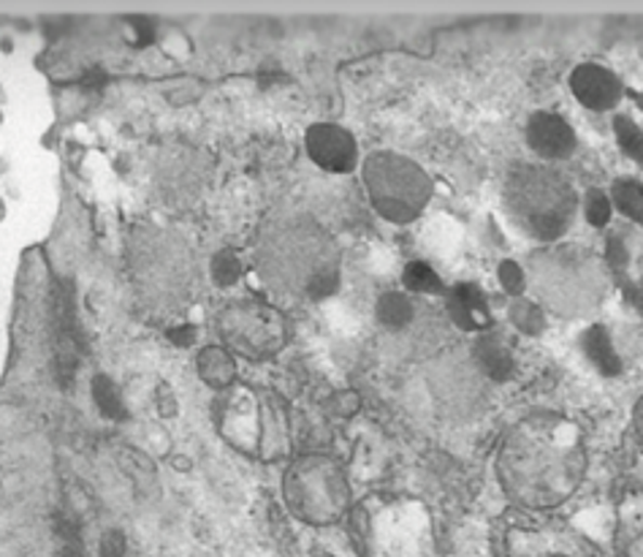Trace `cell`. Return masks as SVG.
<instances>
[{
    "label": "cell",
    "instance_id": "cell-2",
    "mask_svg": "<svg viewBox=\"0 0 643 557\" xmlns=\"http://www.w3.org/2000/svg\"><path fill=\"white\" fill-rule=\"evenodd\" d=\"M502 207L529 240L554 242L570 229L578 197L560 169L545 164H513L502 182Z\"/></svg>",
    "mask_w": 643,
    "mask_h": 557
},
{
    "label": "cell",
    "instance_id": "cell-11",
    "mask_svg": "<svg viewBox=\"0 0 643 557\" xmlns=\"http://www.w3.org/2000/svg\"><path fill=\"white\" fill-rule=\"evenodd\" d=\"M527 144L540 159L560 161L576 150V134L560 115L538 112L527 123Z\"/></svg>",
    "mask_w": 643,
    "mask_h": 557
},
{
    "label": "cell",
    "instance_id": "cell-21",
    "mask_svg": "<svg viewBox=\"0 0 643 557\" xmlns=\"http://www.w3.org/2000/svg\"><path fill=\"white\" fill-rule=\"evenodd\" d=\"M242 275V262L231 251L218 253L213 258V278L218 286H234Z\"/></svg>",
    "mask_w": 643,
    "mask_h": 557
},
{
    "label": "cell",
    "instance_id": "cell-24",
    "mask_svg": "<svg viewBox=\"0 0 643 557\" xmlns=\"http://www.w3.org/2000/svg\"><path fill=\"white\" fill-rule=\"evenodd\" d=\"M500 280L511 294H518L524 289V273L513 262H505L500 267Z\"/></svg>",
    "mask_w": 643,
    "mask_h": 557
},
{
    "label": "cell",
    "instance_id": "cell-22",
    "mask_svg": "<svg viewBox=\"0 0 643 557\" xmlns=\"http://www.w3.org/2000/svg\"><path fill=\"white\" fill-rule=\"evenodd\" d=\"M583 213H587V220L592 226H605L610 218V199L603 191H589Z\"/></svg>",
    "mask_w": 643,
    "mask_h": 557
},
{
    "label": "cell",
    "instance_id": "cell-1",
    "mask_svg": "<svg viewBox=\"0 0 643 557\" xmlns=\"http://www.w3.org/2000/svg\"><path fill=\"white\" fill-rule=\"evenodd\" d=\"M583 468L581 430L560 414H535L518 421L497 459L505 492L529 508L565 503L581 484Z\"/></svg>",
    "mask_w": 643,
    "mask_h": 557
},
{
    "label": "cell",
    "instance_id": "cell-3",
    "mask_svg": "<svg viewBox=\"0 0 643 557\" xmlns=\"http://www.w3.org/2000/svg\"><path fill=\"white\" fill-rule=\"evenodd\" d=\"M529 283L543 305L562 316H581L600 305L605 273L600 258L581 248H551L529 262Z\"/></svg>",
    "mask_w": 643,
    "mask_h": 557
},
{
    "label": "cell",
    "instance_id": "cell-20",
    "mask_svg": "<svg viewBox=\"0 0 643 557\" xmlns=\"http://www.w3.org/2000/svg\"><path fill=\"white\" fill-rule=\"evenodd\" d=\"M614 131H616V142H619V148L625 150L627 159L643 164V134H641V128H638L635 123L630 121V117H616Z\"/></svg>",
    "mask_w": 643,
    "mask_h": 557
},
{
    "label": "cell",
    "instance_id": "cell-10",
    "mask_svg": "<svg viewBox=\"0 0 643 557\" xmlns=\"http://www.w3.org/2000/svg\"><path fill=\"white\" fill-rule=\"evenodd\" d=\"M570 90L592 112H608L621 101L619 77L594 63H583L570 74Z\"/></svg>",
    "mask_w": 643,
    "mask_h": 557
},
{
    "label": "cell",
    "instance_id": "cell-12",
    "mask_svg": "<svg viewBox=\"0 0 643 557\" xmlns=\"http://www.w3.org/2000/svg\"><path fill=\"white\" fill-rule=\"evenodd\" d=\"M448 313L459 327L470 329V332H484L491 327L489 305H486L484 291L475 283L453 286L448 294Z\"/></svg>",
    "mask_w": 643,
    "mask_h": 557
},
{
    "label": "cell",
    "instance_id": "cell-6",
    "mask_svg": "<svg viewBox=\"0 0 643 557\" xmlns=\"http://www.w3.org/2000/svg\"><path fill=\"white\" fill-rule=\"evenodd\" d=\"M242 394L229 400L223 410L226 438L236 448L250 454H261L263 459H274L288 452V425L285 410L269 394H250V389H240Z\"/></svg>",
    "mask_w": 643,
    "mask_h": 557
},
{
    "label": "cell",
    "instance_id": "cell-7",
    "mask_svg": "<svg viewBox=\"0 0 643 557\" xmlns=\"http://www.w3.org/2000/svg\"><path fill=\"white\" fill-rule=\"evenodd\" d=\"M226 343L247 359H263L285 343V321L274 307L261 302H236L220 316Z\"/></svg>",
    "mask_w": 643,
    "mask_h": 557
},
{
    "label": "cell",
    "instance_id": "cell-28",
    "mask_svg": "<svg viewBox=\"0 0 643 557\" xmlns=\"http://www.w3.org/2000/svg\"><path fill=\"white\" fill-rule=\"evenodd\" d=\"M635 430H638V438L643 441V400L638 403V408H635Z\"/></svg>",
    "mask_w": 643,
    "mask_h": 557
},
{
    "label": "cell",
    "instance_id": "cell-14",
    "mask_svg": "<svg viewBox=\"0 0 643 557\" xmlns=\"http://www.w3.org/2000/svg\"><path fill=\"white\" fill-rule=\"evenodd\" d=\"M581 343H583V351H587V356L592 359V365L597 367L600 372H605V376H616V372L621 370L619 354L614 351L608 332H605L603 327L589 329V332L583 334Z\"/></svg>",
    "mask_w": 643,
    "mask_h": 557
},
{
    "label": "cell",
    "instance_id": "cell-13",
    "mask_svg": "<svg viewBox=\"0 0 643 557\" xmlns=\"http://www.w3.org/2000/svg\"><path fill=\"white\" fill-rule=\"evenodd\" d=\"M475 365L494 381H505L513 376V351L511 343L500 332H486L475 343Z\"/></svg>",
    "mask_w": 643,
    "mask_h": 557
},
{
    "label": "cell",
    "instance_id": "cell-16",
    "mask_svg": "<svg viewBox=\"0 0 643 557\" xmlns=\"http://www.w3.org/2000/svg\"><path fill=\"white\" fill-rule=\"evenodd\" d=\"M377 321L386 329H391V332L404 329L413 321V302L404 294H399V291H388L377 302Z\"/></svg>",
    "mask_w": 643,
    "mask_h": 557
},
{
    "label": "cell",
    "instance_id": "cell-4",
    "mask_svg": "<svg viewBox=\"0 0 643 557\" xmlns=\"http://www.w3.org/2000/svg\"><path fill=\"white\" fill-rule=\"evenodd\" d=\"M366 193L391 224H410L432 199V180L419 164L397 153H372L361 166Z\"/></svg>",
    "mask_w": 643,
    "mask_h": 557
},
{
    "label": "cell",
    "instance_id": "cell-19",
    "mask_svg": "<svg viewBox=\"0 0 643 557\" xmlns=\"http://www.w3.org/2000/svg\"><path fill=\"white\" fill-rule=\"evenodd\" d=\"M404 286L410 291H419V294H442L446 291V286L437 278L435 269L424 262L408 264V269H404Z\"/></svg>",
    "mask_w": 643,
    "mask_h": 557
},
{
    "label": "cell",
    "instance_id": "cell-17",
    "mask_svg": "<svg viewBox=\"0 0 643 557\" xmlns=\"http://www.w3.org/2000/svg\"><path fill=\"white\" fill-rule=\"evenodd\" d=\"M610 199H614V207L619 210L625 218L635 220V224H643V186L635 180H619L610 188Z\"/></svg>",
    "mask_w": 643,
    "mask_h": 557
},
{
    "label": "cell",
    "instance_id": "cell-18",
    "mask_svg": "<svg viewBox=\"0 0 643 557\" xmlns=\"http://www.w3.org/2000/svg\"><path fill=\"white\" fill-rule=\"evenodd\" d=\"M93 400L106 419H126V405H123L120 392L110 376L93 378Z\"/></svg>",
    "mask_w": 643,
    "mask_h": 557
},
{
    "label": "cell",
    "instance_id": "cell-23",
    "mask_svg": "<svg viewBox=\"0 0 643 557\" xmlns=\"http://www.w3.org/2000/svg\"><path fill=\"white\" fill-rule=\"evenodd\" d=\"M513 324H516V327H522V329H527V332H532V329H538L540 324V313H538V307L532 305V302H518V305H513Z\"/></svg>",
    "mask_w": 643,
    "mask_h": 557
},
{
    "label": "cell",
    "instance_id": "cell-29",
    "mask_svg": "<svg viewBox=\"0 0 643 557\" xmlns=\"http://www.w3.org/2000/svg\"><path fill=\"white\" fill-rule=\"evenodd\" d=\"M635 302H638V307H641L643 311V283L638 286V294H635Z\"/></svg>",
    "mask_w": 643,
    "mask_h": 557
},
{
    "label": "cell",
    "instance_id": "cell-9",
    "mask_svg": "<svg viewBox=\"0 0 643 557\" xmlns=\"http://www.w3.org/2000/svg\"><path fill=\"white\" fill-rule=\"evenodd\" d=\"M307 153L326 172H350L359 159L356 139L332 123H318L307 131Z\"/></svg>",
    "mask_w": 643,
    "mask_h": 557
},
{
    "label": "cell",
    "instance_id": "cell-15",
    "mask_svg": "<svg viewBox=\"0 0 643 557\" xmlns=\"http://www.w3.org/2000/svg\"><path fill=\"white\" fill-rule=\"evenodd\" d=\"M198 372H202V378L209 387L223 389L234 381V359H231L226 349L213 345V349L202 351V356H198Z\"/></svg>",
    "mask_w": 643,
    "mask_h": 557
},
{
    "label": "cell",
    "instance_id": "cell-8",
    "mask_svg": "<svg viewBox=\"0 0 643 557\" xmlns=\"http://www.w3.org/2000/svg\"><path fill=\"white\" fill-rule=\"evenodd\" d=\"M82 332L77 327L74 311V286L57 280L52 291V354H55V376L61 387H72L82 359Z\"/></svg>",
    "mask_w": 643,
    "mask_h": 557
},
{
    "label": "cell",
    "instance_id": "cell-25",
    "mask_svg": "<svg viewBox=\"0 0 643 557\" xmlns=\"http://www.w3.org/2000/svg\"><path fill=\"white\" fill-rule=\"evenodd\" d=\"M101 557H126V539L117 530H110L101 539Z\"/></svg>",
    "mask_w": 643,
    "mask_h": 557
},
{
    "label": "cell",
    "instance_id": "cell-27",
    "mask_svg": "<svg viewBox=\"0 0 643 557\" xmlns=\"http://www.w3.org/2000/svg\"><path fill=\"white\" fill-rule=\"evenodd\" d=\"M131 28L137 30V41H139V47H144V45H150V41H153L155 28L147 23V20H131Z\"/></svg>",
    "mask_w": 643,
    "mask_h": 557
},
{
    "label": "cell",
    "instance_id": "cell-26",
    "mask_svg": "<svg viewBox=\"0 0 643 557\" xmlns=\"http://www.w3.org/2000/svg\"><path fill=\"white\" fill-rule=\"evenodd\" d=\"M169 338L175 340L177 345H182V349H188V345L196 343V327H177L171 329Z\"/></svg>",
    "mask_w": 643,
    "mask_h": 557
},
{
    "label": "cell",
    "instance_id": "cell-5",
    "mask_svg": "<svg viewBox=\"0 0 643 557\" xmlns=\"http://www.w3.org/2000/svg\"><path fill=\"white\" fill-rule=\"evenodd\" d=\"M285 497L291 511L310 524H332L350 506L348 479L326 454H310L288 470Z\"/></svg>",
    "mask_w": 643,
    "mask_h": 557
}]
</instances>
